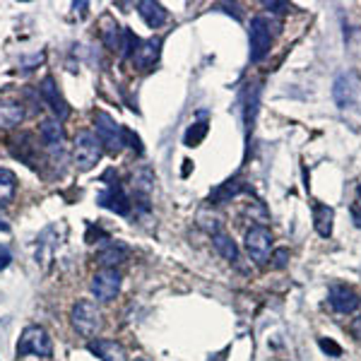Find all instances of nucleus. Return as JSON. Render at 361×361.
Segmentation results:
<instances>
[{
	"label": "nucleus",
	"mask_w": 361,
	"mask_h": 361,
	"mask_svg": "<svg viewBox=\"0 0 361 361\" xmlns=\"http://www.w3.org/2000/svg\"><path fill=\"white\" fill-rule=\"evenodd\" d=\"M104 154V144L92 131H80L75 135V144H72V162L80 171H90L96 167V162Z\"/></svg>",
	"instance_id": "obj_1"
},
{
	"label": "nucleus",
	"mask_w": 361,
	"mask_h": 361,
	"mask_svg": "<svg viewBox=\"0 0 361 361\" xmlns=\"http://www.w3.org/2000/svg\"><path fill=\"white\" fill-rule=\"evenodd\" d=\"M70 323L82 337H94L101 328V311L92 299H80L70 311Z\"/></svg>",
	"instance_id": "obj_2"
},
{
	"label": "nucleus",
	"mask_w": 361,
	"mask_h": 361,
	"mask_svg": "<svg viewBox=\"0 0 361 361\" xmlns=\"http://www.w3.org/2000/svg\"><path fill=\"white\" fill-rule=\"evenodd\" d=\"M53 352V342H51L49 333H46L41 325H29L24 328L22 337L17 342V357H27V354H34V357H51Z\"/></svg>",
	"instance_id": "obj_3"
},
{
	"label": "nucleus",
	"mask_w": 361,
	"mask_h": 361,
	"mask_svg": "<svg viewBox=\"0 0 361 361\" xmlns=\"http://www.w3.org/2000/svg\"><path fill=\"white\" fill-rule=\"evenodd\" d=\"M246 253L251 255V260L255 262V265H265L267 260H270L272 255V234L267 226L262 224H255L251 226L249 231H246Z\"/></svg>",
	"instance_id": "obj_4"
},
{
	"label": "nucleus",
	"mask_w": 361,
	"mask_h": 361,
	"mask_svg": "<svg viewBox=\"0 0 361 361\" xmlns=\"http://www.w3.org/2000/svg\"><path fill=\"white\" fill-rule=\"evenodd\" d=\"M94 128H96L94 135L99 137V142L104 144L111 154H118L123 147H126V142H123V131H126V128L118 126L106 111L94 113Z\"/></svg>",
	"instance_id": "obj_5"
},
{
	"label": "nucleus",
	"mask_w": 361,
	"mask_h": 361,
	"mask_svg": "<svg viewBox=\"0 0 361 361\" xmlns=\"http://www.w3.org/2000/svg\"><path fill=\"white\" fill-rule=\"evenodd\" d=\"M249 39H251V63H260V60L270 53V44H272L270 24H267L265 17L251 19Z\"/></svg>",
	"instance_id": "obj_6"
},
{
	"label": "nucleus",
	"mask_w": 361,
	"mask_h": 361,
	"mask_svg": "<svg viewBox=\"0 0 361 361\" xmlns=\"http://www.w3.org/2000/svg\"><path fill=\"white\" fill-rule=\"evenodd\" d=\"M90 289L94 294L96 301H113L121 292V272L118 270H99L90 282Z\"/></svg>",
	"instance_id": "obj_7"
},
{
	"label": "nucleus",
	"mask_w": 361,
	"mask_h": 361,
	"mask_svg": "<svg viewBox=\"0 0 361 361\" xmlns=\"http://www.w3.org/2000/svg\"><path fill=\"white\" fill-rule=\"evenodd\" d=\"M39 94H41V99H44V104L49 106L51 111H53L56 121H65V118L70 116V106H68V101L63 99V94L58 92L53 77H46V80H41Z\"/></svg>",
	"instance_id": "obj_8"
},
{
	"label": "nucleus",
	"mask_w": 361,
	"mask_h": 361,
	"mask_svg": "<svg viewBox=\"0 0 361 361\" xmlns=\"http://www.w3.org/2000/svg\"><path fill=\"white\" fill-rule=\"evenodd\" d=\"M328 301L333 306V311L342 313V316H349V313H354L361 306V296L347 285H335L328 294Z\"/></svg>",
	"instance_id": "obj_9"
},
{
	"label": "nucleus",
	"mask_w": 361,
	"mask_h": 361,
	"mask_svg": "<svg viewBox=\"0 0 361 361\" xmlns=\"http://www.w3.org/2000/svg\"><path fill=\"white\" fill-rule=\"evenodd\" d=\"M96 203L101 205V208L111 210V212L116 215H128L131 212V200H128V195L123 193V188L116 183H108L104 193H99V198H96Z\"/></svg>",
	"instance_id": "obj_10"
},
{
	"label": "nucleus",
	"mask_w": 361,
	"mask_h": 361,
	"mask_svg": "<svg viewBox=\"0 0 361 361\" xmlns=\"http://www.w3.org/2000/svg\"><path fill=\"white\" fill-rule=\"evenodd\" d=\"M159 53H162V41L147 39V41H140V44H137V49L133 51L131 60L137 70H149V68H154V63L159 60Z\"/></svg>",
	"instance_id": "obj_11"
},
{
	"label": "nucleus",
	"mask_w": 361,
	"mask_h": 361,
	"mask_svg": "<svg viewBox=\"0 0 361 361\" xmlns=\"http://www.w3.org/2000/svg\"><path fill=\"white\" fill-rule=\"evenodd\" d=\"M39 135H41V140L46 142V147L51 149V154H53V157L63 152L65 133H63V126H60V121H56V118H46V121H41Z\"/></svg>",
	"instance_id": "obj_12"
},
{
	"label": "nucleus",
	"mask_w": 361,
	"mask_h": 361,
	"mask_svg": "<svg viewBox=\"0 0 361 361\" xmlns=\"http://www.w3.org/2000/svg\"><path fill=\"white\" fill-rule=\"evenodd\" d=\"M137 15H140L142 22L147 24L149 29H159L169 17L167 8L154 3V0H142V3H137Z\"/></svg>",
	"instance_id": "obj_13"
},
{
	"label": "nucleus",
	"mask_w": 361,
	"mask_h": 361,
	"mask_svg": "<svg viewBox=\"0 0 361 361\" xmlns=\"http://www.w3.org/2000/svg\"><path fill=\"white\" fill-rule=\"evenodd\" d=\"M27 111H24L22 101L15 99H0V128H17L24 121Z\"/></svg>",
	"instance_id": "obj_14"
},
{
	"label": "nucleus",
	"mask_w": 361,
	"mask_h": 361,
	"mask_svg": "<svg viewBox=\"0 0 361 361\" xmlns=\"http://www.w3.org/2000/svg\"><path fill=\"white\" fill-rule=\"evenodd\" d=\"M357 77L354 75H339L337 82H335V101H337L339 108H347L357 96Z\"/></svg>",
	"instance_id": "obj_15"
},
{
	"label": "nucleus",
	"mask_w": 361,
	"mask_h": 361,
	"mask_svg": "<svg viewBox=\"0 0 361 361\" xmlns=\"http://www.w3.org/2000/svg\"><path fill=\"white\" fill-rule=\"evenodd\" d=\"M90 352L101 361H126V352L116 339H94L90 342Z\"/></svg>",
	"instance_id": "obj_16"
},
{
	"label": "nucleus",
	"mask_w": 361,
	"mask_h": 361,
	"mask_svg": "<svg viewBox=\"0 0 361 361\" xmlns=\"http://www.w3.org/2000/svg\"><path fill=\"white\" fill-rule=\"evenodd\" d=\"M333 221H335V210L330 205H316L313 208V224H316L318 236L330 239L333 236Z\"/></svg>",
	"instance_id": "obj_17"
},
{
	"label": "nucleus",
	"mask_w": 361,
	"mask_h": 361,
	"mask_svg": "<svg viewBox=\"0 0 361 361\" xmlns=\"http://www.w3.org/2000/svg\"><path fill=\"white\" fill-rule=\"evenodd\" d=\"M17 193V176L10 169H0V208L10 205Z\"/></svg>",
	"instance_id": "obj_18"
},
{
	"label": "nucleus",
	"mask_w": 361,
	"mask_h": 361,
	"mask_svg": "<svg viewBox=\"0 0 361 361\" xmlns=\"http://www.w3.org/2000/svg\"><path fill=\"white\" fill-rule=\"evenodd\" d=\"M212 244H215V249L217 253H219L224 260H229V262H239V246L231 241V236H226V234H215L212 236Z\"/></svg>",
	"instance_id": "obj_19"
},
{
	"label": "nucleus",
	"mask_w": 361,
	"mask_h": 361,
	"mask_svg": "<svg viewBox=\"0 0 361 361\" xmlns=\"http://www.w3.org/2000/svg\"><path fill=\"white\" fill-rule=\"evenodd\" d=\"M239 193H244V183H241V180H226V183H221L219 188L210 195V203H215V205L229 203V200L236 198Z\"/></svg>",
	"instance_id": "obj_20"
},
{
	"label": "nucleus",
	"mask_w": 361,
	"mask_h": 361,
	"mask_svg": "<svg viewBox=\"0 0 361 361\" xmlns=\"http://www.w3.org/2000/svg\"><path fill=\"white\" fill-rule=\"evenodd\" d=\"M123 258H126V249L123 246H108L99 253V262L108 270H116L118 262H123Z\"/></svg>",
	"instance_id": "obj_21"
},
{
	"label": "nucleus",
	"mask_w": 361,
	"mask_h": 361,
	"mask_svg": "<svg viewBox=\"0 0 361 361\" xmlns=\"http://www.w3.org/2000/svg\"><path fill=\"white\" fill-rule=\"evenodd\" d=\"M205 135H208V123H195V126H190L188 133H185V144H188V147H195Z\"/></svg>",
	"instance_id": "obj_22"
},
{
	"label": "nucleus",
	"mask_w": 361,
	"mask_h": 361,
	"mask_svg": "<svg viewBox=\"0 0 361 361\" xmlns=\"http://www.w3.org/2000/svg\"><path fill=\"white\" fill-rule=\"evenodd\" d=\"M318 344H321V349L328 357H342V347H339L335 339H330V337H321L318 339Z\"/></svg>",
	"instance_id": "obj_23"
},
{
	"label": "nucleus",
	"mask_w": 361,
	"mask_h": 361,
	"mask_svg": "<svg viewBox=\"0 0 361 361\" xmlns=\"http://www.w3.org/2000/svg\"><path fill=\"white\" fill-rule=\"evenodd\" d=\"M123 142H126L128 147H133V149H135L137 154H142V144H140V137H137L135 133L131 131V128H126V131H123Z\"/></svg>",
	"instance_id": "obj_24"
},
{
	"label": "nucleus",
	"mask_w": 361,
	"mask_h": 361,
	"mask_svg": "<svg viewBox=\"0 0 361 361\" xmlns=\"http://www.w3.org/2000/svg\"><path fill=\"white\" fill-rule=\"evenodd\" d=\"M287 258H289V251H287V249L275 251V253H272V255H270L272 267H277V270H280V267H285V265H287Z\"/></svg>",
	"instance_id": "obj_25"
},
{
	"label": "nucleus",
	"mask_w": 361,
	"mask_h": 361,
	"mask_svg": "<svg viewBox=\"0 0 361 361\" xmlns=\"http://www.w3.org/2000/svg\"><path fill=\"white\" fill-rule=\"evenodd\" d=\"M262 5H265L270 12H277V15H282V12H287V10H289L287 3H262Z\"/></svg>",
	"instance_id": "obj_26"
},
{
	"label": "nucleus",
	"mask_w": 361,
	"mask_h": 361,
	"mask_svg": "<svg viewBox=\"0 0 361 361\" xmlns=\"http://www.w3.org/2000/svg\"><path fill=\"white\" fill-rule=\"evenodd\" d=\"M10 260H12V255H10L8 246H0V270H3V267H8Z\"/></svg>",
	"instance_id": "obj_27"
},
{
	"label": "nucleus",
	"mask_w": 361,
	"mask_h": 361,
	"mask_svg": "<svg viewBox=\"0 0 361 361\" xmlns=\"http://www.w3.org/2000/svg\"><path fill=\"white\" fill-rule=\"evenodd\" d=\"M352 335H354L357 339H361V316L354 318V323H352Z\"/></svg>",
	"instance_id": "obj_28"
},
{
	"label": "nucleus",
	"mask_w": 361,
	"mask_h": 361,
	"mask_svg": "<svg viewBox=\"0 0 361 361\" xmlns=\"http://www.w3.org/2000/svg\"><path fill=\"white\" fill-rule=\"evenodd\" d=\"M352 219H354V224L361 229V208H352Z\"/></svg>",
	"instance_id": "obj_29"
},
{
	"label": "nucleus",
	"mask_w": 361,
	"mask_h": 361,
	"mask_svg": "<svg viewBox=\"0 0 361 361\" xmlns=\"http://www.w3.org/2000/svg\"><path fill=\"white\" fill-rule=\"evenodd\" d=\"M226 357H224V352H221V354H215V357L212 359H210V361H224Z\"/></svg>",
	"instance_id": "obj_30"
},
{
	"label": "nucleus",
	"mask_w": 361,
	"mask_h": 361,
	"mask_svg": "<svg viewBox=\"0 0 361 361\" xmlns=\"http://www.w3.org/2000/svg\"><path fill=\"white\" fill-rule=\"evenodd\" d=\"M357 190H359V198H361V183H359V188H357Z\"/></svg>",
	"instance_id": "obj_31"
},
{
	"label": "nucleus",
	"mask_w": 361,
	"mask_h": 361,
	"mask_svg": "<svg viewBox=\"0 0 361 361\" xmlns=\"http://www.w3.org/2000/svg\"><path fill=\"white\" fill-rule=\"evenodd\" d=\"M135 361H144V359H135Z\"/></svg>",
	"instance_id": "obj_32"
}]
</instances>
